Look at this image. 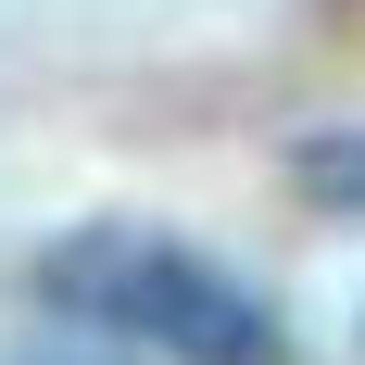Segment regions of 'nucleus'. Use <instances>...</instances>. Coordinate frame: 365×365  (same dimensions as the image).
<instances>
[{"label": "nucleus", "instance_id": "obj_1", "mask_svg": "<svg viewBox=\"0 0 365 365\" xmlns=\"http://www.w3.org/2000/svg\"><path fill=\"white\" fill-rule=\"evenodd\" d=\"M26 290L51 302L63 328L139 340V353H164V365H290L264 290L227 277L215 252L164 240V227H63V240L26 264Z\"/></svg>", "mask_w": 365, "mask_h": 365}, {"label": "nucleus", "instance_id": "obj_2", "mask_svg": "<svg viewBox=\"0 0 365 365\" xmlns=\"http://www.w3.org/2000/svg\"><path fill=\"white\" fill-rule=\"evenodd\" d=\"M302 177L340 189V215H365V139H302Z\"/></svg>", "mask_w": 365, "mask_h": 365}, {"label": "nucleus", "instance_id": "obj_3", "mask_svg": "<svg viewBox=\"0 0 365 365\" xmlns=\"http://www.w3.org/2000/svg\"><path fill=\"white\" fill-rule=\"evenodd\" d=\"M139 353V340H126ZM126 353H88V340H38V353H0V365H126Z\"/></svg>", "mask_w": 365, "mask_h": 365}]
</instances>
